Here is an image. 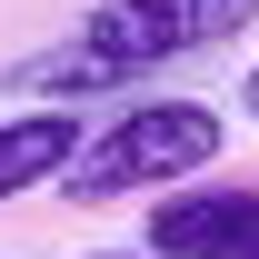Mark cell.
<instances>
[{
    "label": "cell",
    "mask_w": 259,
    "mask_h": 259,
    "mask_svg": "<svg viewBox=\"0 0 259 259\" xmlns=\"http://www.w3.org/2000/svg\"><path fill=\"white\" fill-rule=\"evenodd\" d=\"M249 20H259V0H100L90 20H70L60 50L20 60L10 80L40 90L50 110H70V100L120 90L140 70H169V60H190V50H220V40H239Z\"/></svg>",
    "instance_id": "1"
},
{
    "label": "cell",
    "mask_w": 259,
    "mask_h": 259,
    "mask_svg": "<svg viewBox=\"0 0 259 259\" xmlns=\"http://www.w3.org/2000/svg\"><path fill=\"white\" fill-rule=\"evenodd\" d=\"M220 150H229V120L209 100H140L100 140H80V160L60 180H70V199H140V190H169V180H199Z\"/></svg>",
    "instance_id": "2"
},
{
    "label": "cell",
    "mask_w": 259,
    "mask_h": 259,
    "mask_svg": "<svg viewBox=\"0 0 259 259\" xmlns=\"http://www.w3.org/2000/svg\"><path fill=\"white\" fill-rule=\"evenodd\" d=\"M150 259H259V190L190 180L150 209Z\"/></svg>",
    "instance_id": "3"
},
{
    "label": "cell",
    "mask_w": 259,
    "mask_h": 259,
    "mask_svg": "<svg viewBox=\"0 0 259 259\" xmlns=\"http://www.w3.org/2000/svg\"><path fill=\"white\" fill-rule=\"evenodd\" d=\"M70 160H80V110H20V120H0V199L60 180Z\"/></svg>",
    "instance_id": "4"
},
{
    "label": "cell",
    "mask_w": 259,
    "mask_h": 259,
    "mask_svg": "<svg viewBox=\"0 0 259 259\" xmlns=\"http://www.w3.org/2000/svg\"><path fill=\"white\" fill-rule=\"evenodd\" d=\"M239 110H249V120H259V60H249V80H239Z\"/></svg>",
    "instance_id": "5"
},
{
    "label": "cell",
    "mask_w": 259,
    "mask_h": 259,
    "mask_svg": "<svg viewBox=\"0 0 259 259\" xmlns=\"http://www.w3.org/2000/svg\"><path fill=\"white\" fill-rule=\"evenodd\" d=\"M90 259H150V249H90Z\"/></svg>",
    "instance_id": "6"
}]
</instances>
